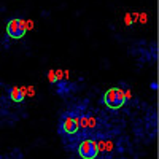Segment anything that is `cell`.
Returning a JSON list of instances; mask_svg holds the SVG:
<instances>
[{"label": "cell", "instance_id": "obj_1", "mask_svg": "<svg viewBox=\"0 0 159 159\" xmlns=\"http://www.w3.org/2000/svg\"><path fill=\"white\" fill-rule=\"evenodd\" d=\"M126 94H124V91L121 88H110L108 91H105V94H103V103L107 105L108 108L111 110H118V108H121L123 105L126 103Z\"/></svg>", "mask_w": 159, "mask_h": 159}, {"label": "cell", "instance_id": "obj_2", "mask_svg": "<svg viewBox=\"0 0 159 159\" xmlns=\"http://www.w3.org/2000/svg\"><path fill=\"white\" fill-rule=\"evenodd\" d=\"M25 25H24V19L21 18H13L8 21L7 24V35L13 40H19L25 35Z\"/></svg>", "mask_w": 159, "mask_h": 159}, {"label": "cell", "instance_id": "obj_3", "mask_svg": "<svg viewBox=\"0 0 159 159\" xmlns=\"http://www.w3.org/2000/svg\"><path fill=\"white\" fill-rule=\"evenodd\" d=\"M99 145L97 142L94 140H84L80 143V147H78V154L81 159H96L99 156Z\"/></svg>", "mask_w": 159, "mask_h": 159}, {"label": "cell", "instance_id": "obj_4", "mask_svg": "<svg viewBox=\"0 0 159 159\" xmlns=\"http://www.w3.org/2000/svg\"><path fill=\"white\" fill-rule=\"evenodd\" d=\"M80 129V118L72 116V115H65L62 118V130L69 135H75Z\"/></svg>", "mask_w": 159, "mask_h": 159}, {"label": "cell", "instance_id": "obj_5", "mask_svg": "<svg viewBox=\"0 0 159 159\" xmlns=\"http://www.w3.org/2000/svg\"><path fill=\"white\" fill-rule=\"evenodd\" d=\"M10 99L16 103H21L25 99V94H27V88H18V86H13L10 91Z\"/></svg>", "mask_w": 159, "mask_h": 159}, {"label": "cell", "instance_id": "obj_6", "mask_svg": "<svg viewBox=\"0 0 159 159\" xmlns=\"http://www.w3.org/2000/svg\"><path fill=\"white\" fill-rule=\"evenodd\" d=\"M48 81H49L51 84H54V83H57V76H56V70H49V72H48Z\"/></svg>", "mask_w": 159, "mask_h": 159}, {"label": "cell", "instance_id": "obj_7", "mask_svg": "<svg viewBox=\"0 0 159 159\" xmlns=\"http://www.w3.org/2000/svg\"><path fill=\"white\" fill-rule=\"evenodd\" d=\"M24 25H25V30H30V29H34V21H24Z\"/></svg>", "mask_w": 159, "mask_h": 159}, {"label": "cell", "instance_id": "obj_8", "mask_svg": "<svg viewBox=\"0 0 159 159\" xmlns=\"http://www.w3.org/2000/svg\"><path fill=\"white\" fill-rule=\"evenodd\" d=\"M103 148H107V151H111L113 150V143L111 142H103Z\"/></svg>", "mask_w": 159, "mask_h": 159}, {"label": "cell", "instance_id": "obj_9", "mask_svg": "<svg viewBox=\"0 0 159 159\" xmlns=\"http://www.w3.org/2000/svg\"><path fill=\"white\" fill-rule=\"evenodd\" d=\"M88 127H92V129L96 127V118H89V124H88Z\"/></svg>", "mask_w": 159, "mask_h": 159}, {"label": "cell", "instance_id": "obj_10", "mask_svg": "<svg viewBox=\"0 0 159 159\" xmlns=\"http://www.w3.org/2000/svg\"><path fill=\"white\" fill-rule=\"evenodd\" d=\"M27 94H29L30 97H34V96H35V89H34L32 86H29V88H27Z\"/></svg>", "mask_w": 159, "mask_h": 159}, {"label": "cell", "instance_id": "obj_11", "mask_svg": "<svg viewBox=\"0 0 159 159\" xmlns=\"http://www.w3.org/2000/svg\"><path fill=\"white\" fill-rule=\"evenodd\" d=\"M126 24H127V25L132 24V18H130V15H126Z\"/></svg>", "mask_w": 159, "mask_h": 159}, {"label": "cell", "instance_id": "obj_12", "mask_svg": "<svg viewBox=\"0 0 159 159\" xmlns=\"http://www.w3.org/2000/svg\"><path fill=\"white\" fill-rule=\"evenodd\" d=\"M140 21L145 22V21H147V16H145V15H140Z\"/></svg>", "mask_w": 159, "mask_h": 159}]
</instances>
